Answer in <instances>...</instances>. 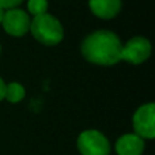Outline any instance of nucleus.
<instances>
[{
	"label": "nucleus",
	"instance_id": "ddd939ff",
	"mask_svg": "<svg viewBox=\"0 0 155 155\" xmlns=\"http://www.w3.org/2000/svg\"><path fill=\"white\" fill-rule=\"evenodd\" d=\"M4 11L5 10H3V8L0 7V23H2V21H3V16H4Z\"/></svg>",
	"mask_w": 155,
	"mask_h": 155
},
{
	"label": "nucleus",
	"instance_id": "6e6552de",
	"mask_svg": "<svg viewBox=\"0 0 155 155\" xmlns=\"http://www.w3.org/2000/svg\"><path fill=\"white\" fill-rule=\"evenodd\" d=\"M91 12L101 19H113L121 10V0H88Z\"/></svg>",
	"mask_w": 155,
	"mask_h": 155
},
{
	"label": "nucleus",
	"instance_id": "423d86ee",
	"mask_svg": "<svg viewBox=\"0 0 155 155\" xmlns=\"http://www.w3.org/2000/svg\"><path fill=\"white\" fill-rule=\"evenodd\" d=\"M151 44L144 37H134L123 46L120 60L128 61L131 64H142L150 57Z\"/></svg>",
	"mask_w": 155,
	"mask_h": 155
},
{
	"label": "nucleus",
	"instance_id": "f257e3e1",
	"mask_svg": "<svg viewBox=\"0 0 155 155\" xmlns=\"http://www.w3.org/2000/svg\"><path fill=\"white\" fill-rule=\"evenodd\" d=\"M123 49L120 38L110 30H97L83 40L80 51L87 61L95 65L110 67L120 61Z\"/></svg>",
	"mask_w": 155,
	"mask_h": 155
},
{
	"label": "nucleus",
	"instance_id": "39448f33",
	"mask_svg": "<svg viewBox=\"0 0 155 155\" xmlns=\"http://www.w3.org/2000/svg\"><path fill=\"white\" fill-rule=\"evenodd\" d=\"M30 23H31V19L29 18V14L25 12L21 8L5 10L2 21L4 31L14 37H22L26 33H29Z\"/></svg>",
	"mask_w": 155,
	"mask_h": 155
},
{
	"label": "nucleus",
	"instance_id": "9b49d317",
	"mask_svg": "<svg viewBox=\"0 0 155 155\" xmlns=\"http://www.w3.org/2000/svg\"><path fill=\"white\" fill-rule=\"evenodd\" d=\"M22 3H23V0H0V7L3 10L18 8V5H21Z\"/></svg>",
	"mask_w": 155,
	"mask_h": 155
},
{
	"label": "nucleus",
	"instance_id": "4468645a",
	"mask_svg": "<svg viewBox=\"0 0 155 155\" xmlns=\"http://www.w3.org/2000/svg\"><path fill=\"white\" fill-rule=\"evenodd\" d=\"M0 52H2V46H0Z\"/></svg>",
	"mask_w": 155,
	"mask_h": 155
},
{
	"label": "nucleus",
	"instance_id": "9d476101",
	"mask_svg": "<svg viewBox=\"0 0 155 155\" xmlns=\"http://www.w3.org/2000/svg\"><path fill=\"white\" fill-rule=\"evenodd\" d=\"M27 10L34 16L45 14L48 11V0H29L27 2Z\"/></svg>",
	"mask_w": 155,
	"mask_h": 155
},
{
	"label": "nucleus",
	"instance_id": "7ed1b4c3",
	"mask_svg": "<svg viewBox=\"0 0 155 155\" xmlns=\"http://www.w3.org/2000/svg\"><path fill=\"white\" fill-rule=\"evenodd\" d=\"M78 150L82 155H109L110 143L102 132L87 129L78 137Z\"/></svg>",
	"mask_w": 155,
	"mask_h": 155
},
{
	"label": "nucleus",
	"instance_id": "f03ea898",
	"mask_svg": "<svg viewBox=\"0 0 155 155\" xmlns=\"http://www.w3.org/2000/svg\"><path fill=\"white\" fill-rule=\"evenodd\" d=\"M30 31L40 44L46 46H54L64 38V29L56 16L45 12L34 16L30 23Z\"/></svg>",
	"mask_w": 155,
	"mask_h": 155
},
{
	"label": "nucleus",
	"instance_id": "20e7f679",
	"mask_svg": "<svg viewBox=\"0 0 155 155\" xmlns=\"http://www.w3.org/2000/svg\"><path fill=\"white\" fill-rule=\"evenodd\" d=\"M135 134L142 139L155 137V105L153 102L144 104L135 112L132 117Z\"/></svg>",
	"mask_w": 155,
	"mask_h": 155
},
{
	"label": "nucleus",
	"instance_id": "f8f14e48",
	"mask_svg": "<svg viewBox=\"0 0 155 155\" xmlns=\"http://www.w3.org/2000/svg\"><path fill=\"white\" fill-rule=\"evenodd\" d=\"M4 95H5V83H4V80L0 78V101L4 99Z\"/></svg>",
	"mask_w": 155,
	"mask_h": 155
},
{
	"label": "nucleus",
	"instance_id": "1a4fd4ad",
	"mask_svg": "<svg viewBox=\"0 0 155 155\" xmlns=\"http://www.w3.org/2000/svg\"><path fill=\"white\" fill-rule=\"evenodd\" d=\"M4 98L11 104H16V102L22 101L25 98V87L21 83L12 82L10 84H5V95Z\"/></svg>",
	"mask_w": 155,
	"mask_h": 155
},
{
	"label": "nucleus",
	"instance_id": "0eeeda50",
	"mask_svg": "<svg viewBox=\"0 0 155 155\" xmlns=\"http://www.w3.org/2000/svg\"><path fill=\"white\" fill-rule=\"evenodd\" d=\"M117 155H142L144 151V139L136 134H125L116 142Z\"/></svg>",
	"mask_w": 155,
	"mask_h": 155
}]
</instances>
